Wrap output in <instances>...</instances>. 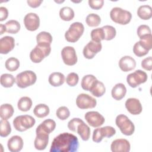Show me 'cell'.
I'll return each instance as SVG.
<instances>
[{
    "mask_svg": "<svg viewBox=\"0 0 152 152\" xmlns=\"http://www.w3.org/2000/svg\"><path fill=\"white\" fill-rule=\"evenodd\" d=\"M8 16V11L7 8L4 7H0V21H3L7 18Z\"/></svg>",
    "mask_w": 152,
    "mask_h": 152,
    "instance_id": "cell-47",
    "label": "cell"
},
{
    "mask_svg": "<svg viewBox=\"0 0 152 152\" xmlns=\"http://www.w3.org/2000/svg\"><path fill=\"white\" fill-rule=\"evenodd\" d=\"M78 80L79 77L75 72H71L68 74L66 78V84L71 87L75 86L78 84Z\"/></svg>",
    "mask_w": 152,
    "mask_h": 152,
    "instance_id": "cell-42",
    "label": "cell"
},
{
    "mask_svg": "<svg viewBox=\"0 0 152 152\" xmlns=\"http://www.w3.org/2000/svg\"><path fill=\"white\" fill-rule=\"evenodd\" d=\"M102 48V45L100 42H96L90 41L83 48V53L84 56L88 59H93L94 56L99 52Z\"/></svg>",
    "mask_w": 152,
    "mask_h": 152,
    "instance_id": "cell-14",
    "label": "cell"
},
{
    "mask_svg": "<svg viewBox=\"0 0 152 152\" xmlns=\"http://www.w3.org/2000/svg\"><path fill=\"white\" fill-rule=\"evenodd\" d=\"M110 148L112 152H128L130 151L131 145L127 140L119 138L112 141Z\"/></svg>",
    "mask_w": 152,
    "mask_h": 152,
    "instance_id": "cell-17",
    "label": "cell"
},
{
    "mask_svg": "<svg viewBox=\"0 0 152 152\" xmlns=\"http://www.w3.org/2000/svg\"><path fill=\"white\" fill-rule=\"evenodd\" d=\"M48 81L49 84L53 87H59L65 82V76L59 72H55L50 74Z\"/></svg>",
    "mask_w": 152,
    "mask_h": 152,
    "instance_id": "cell-24",
    "label": "cell"
},
{
    "mask_svg": "<svg viewBox=\"0 0 152 152\" xmlns=\"http://www.w3.org/2000/svg\"><path fill=\"white\" fill-rule=\"evenodd\" d=\"M35 122L34 118L30 115H20L15 117L14 119L13 125L17 131L23 132L33 127Z\"/></svg>",
    "mask_w": 152,
    "mask_h": 152,
    "instance_id": "cell-8",
    "label": "cell"
},
{
    "mask_svg": "<svg viewBox=\"0 0 152 152\" xmlns=\"http://www.w3.org/2000/svg\"><path fill=\"white\" fill-rule=\"evenodd\" d=\"M15 46V40L11 36H6L0 39V53L7 54L11 51Z\"/></svg>",
    "mask_w": 152,
    "mask_h": 152,
    "instance_id": "cell-19",
    "label": "cell"
},
{
    "mask_svg": "<svg viewBox=\"0 0 152 152\" xmlns=\"http://www.w3.org/2000/svg\"><path fill=\"white\" fill-rule=\"evenodd\" d=\"M111 20L119 24L126 25L128 24L132 18L131 13L119 7L113 8L110 12Z\"/></svg>",
    "mask_w": 152,
    "mask_h": 152,
    "instance_id": "cell-4",
    "label": "cell"
},
{
    "mask_svg": "<svg viewBox=\"0 0 152 152\" xmlns=\"http://www.w3.org/2000/svg\"><path fill=\"white\" fill-rule=\"evenodd\" d=\"M79 147L78 138L72 134L64 132L59 134L53 139L50 152H75Z\"/></svg>",
    "mask_w": 152,
    "mask_h": 152,
    "instance_id": "cell-1",
    "label": "cell"
},
{
    "mask_svg": "<svg viewBox=\"0 0 152 152\" xmlns=\"http://www.w3.org/2000/svg\"><path fill=\"white\" fill-rule=\"evenodd\" d=\"M116 134V130L114 128L110 126H106L101 128H98L93 131V141L99 143L102 141L103 138H110Z\"/></svg>",
    "mask_w": 152,
    "mask_h": 152,
    "instance_id": "cell-10",
    "label": "cell"
},
{
    "mask_svg": "<svg viewBox=\"0 0 152 152\" xmlns=\"http://www.w3.org/2000/svg\"><path fill=\"white\" fill-rule=\"evenodd\" d=\"M7 146L11 152H18L23 147V140L21 137L14 135L8 140Z\"/></svg>",
    "mask_w": 152,
    "mask_h": 152,
    "instance_id": "cell-21",
    "label": "cell"
},
{
    "mask_svg": "<svg viewBox=\"0 0 152 152\" xmlns=\"http://www.w3.org/2000/svg\"><path fill=\"white\" fill-rule=\"evenodd\" d=\"M56 116L61 120L64 121L70 116V112L68 108L66 106H61L56 111Z\"/></svg>",
    "mask_w": 152,
    "mask_h": 152,
    "instance_id": "cell-41",
    "label": "cell"
},
{
    "mask_svg": "<svg viewBox=\"0 0 152 152\" xmlns=\"http://www.w3.org/2000/svg\"><path fill=\"white\" fill-rule=\"evenodd\" d=\"M14 108L12 106L8 103L3 104L0 106V117L2 119L8 120L14 114Z\"/></svg>",
    "mask_w": 152,
    "mask_h": 152,
    "instance_id": "cell-27",
    "label": "cell"
},
{
    "mask_svg": "<svg viewBox=\"0 0 152 152\" xmlns=\"http://www.w3.org/2000/svg\"><path fill=\"white\" fill-rule=\"evenodd\" d=\"M119 66L124 72H128L134 69L136 66L135 59L130 56H124L119 61Z\"/></svg>",
    "mask_w": 152,
    "mask_h": 152,
    "instance_id": "cell-20",
    "label": "cell"
},
{
    "mask_svg": "<svg viewBox=\"0 0 152 152\" xmlns=\"http://www.w3.org/2000/svg\"><path fill=\"white\" fill-rule=\"evenodd\" d=\"M24 24L27 30L31 31H35L40 26L39 17L33 12L28 13L24 18Z\"/></svg>",
    "mask_w": 152,
    "mask_h": 152,
    "instance_id": "cell-15",
    "label": "cell"
},
{
    "mask_svg": "<svg viewBox=\"0 0 152 152\" xmlns=\"http://www.w3.org/2000/svg\"><path fill=\"white\" fill-rule=\"evenodd\" d=\"M5 31L10 34H16L20 30V23L14 20H11L7 21L5 24Z\"/></svg>",
    "mask_w": 152,
    "mask_h": 152,
    "instance_id": "cell-30",
    "label": "cell"
},
{
    "mask_svg": "<svg viewBox=\"0 0 152 152\" xmlns=\"http://www.w3.org/2000/svg\"><path fill=\"white\" fill-rule=\"evenodd\" d=\"M141 67L147 71H151L152 69V58L148 56L145 58L141 61Z\"/></svg>",
    "mask_w": 152,
    "mask_h": 152,
    "instance_id": "cell-46",
    "label": "cell"
},
{
    "mask_svg": "<svg viewBox=\"0 0 152 152\" xmlns=\"http://www.w3.org/2000/svg\"><path fill=\"white\" fill-rule=\"evenodd\" d=\"M86 22L90 27H97L100 24L101 18L99 15L91 13L86 17Z\"/></svg>",
    "mask_w": 152,
    "mask_h": 152,
    "instance_id": "cell-36",
    "label": "cell"
},
{
    "mask_svg": "<svg viewBox=\"0 0 152 152\" xmlns=\"http://www.w3.org/2000/svg\"><path fill=\"white\" fill-rule=\"evenodd\" d=\"M126 93V88L122 83H118L112 88L111 94L112 97L116 100L122 99Z\"/></svg>",
    "mask_w": 152,
    "mask_h": 152,
    "instance_id": "cell-22",
    "label": "cell"
},
{
    "mask_svg": "<svg viewBox=\"0 0 152 152\" xmlns=\"http://www.w3.org/2000/svg\"><path fill=\"white\" fill-rule=\"evenodd\" d=\"M68 129L73 132H76L83 141H87L90 136V128L84 122L78 118H74L68 123Z\"/></svg>",
    "mask_w": 152,
    "mask_h": 152,
    "instance_id": "cell-2",
    "label": "cell"
},
{
    "mask_svg": "<svg viewBox=\"0 0 152 152\" xmlns=\"http://www.w3.org/2000/svg\"><path fill=\"white\" fill-rule=\"evenodd\" d=\"M61 56L65 64L72 66L77 62V56L75 49L72 46H65L61 50Z\"/></svg>",
    "mask_w": 152,
    "mask_h": 152,
    "instance_id": "cell-12",
    "label": "cell"
},
{
    "mask_svg": "<svg viewBox=\"0 0 152 152\" xmlns=\"http://www.w3.org/2000/svg\"><path fill=\"white\" fill-rule=\"evenodd\" d=\"M137 15L142 20H149L152 16V8L148 5H141L137 10Z\"/></svg>",
    "mask_w": 152,
    "mask_h": 152,
    "instance_id": "cell-26",
    "label": "cell"
},
{
    "mask_svg": "<svg viewBox=\"0 0 152 152\" xmlns=\"http://www.w3.org/2000/svg\"><path fill=\"white\" fill-rule=\"evenodd\" d=\"M50 52V44L45 43H37L35 48L30 52V58L33 62L39 63L45 58L48 56Z\"/></svg>",
    "mask_w": 152,
    "mask_h": 152,
    "instance_id": "cell-3",
    "label": "cell"
},
{
    "mask_svg": "<svg viewBox=\"0 0 152 152\" xmlns=\"http://www.w3.org/2000/svg\"><path fill=\"white\" fill-rule=\"evenodd\" d=\"M50 112L49 107L45 104H39L36 105L33 110V113L39 118H43L47 116Z\"/></svg>",
    "mask_w": 152,
    "mask_h": 152,
    "instance_id": "cell-28",
    "label": "cell"
},
{
    "mask_svg": "<svg viewBox=\"0 0 152 152\" xmlns=\"http://www.w3.org/2000/svg\"><path fill=\"white\" fill-rule=\"evenodd\" d=\"M37 80L36 74L32 71L27 70L18 74L15 78L17 86L24 88L34 84Z\"/></svg>",
    "mask_w": 152,
    "mask_h": 152,
    "instance_id": "cell-5",
    "label": "cell"
},
{
    "mask_svg": "<svg viewBox=\"0 0 152 152\" xmlns=\"http://www.w3.org/2000/svg\"><path fill=\"white\" fill-rule=\"evenodd\" d=\"M15 82V78L10 74H3L0 78V83L2 87L5 88L11 87Z\"/></svg>",
    "mask_w": 152,
    "mask_h": 152,
    "instance_id": "cell-33",
    "label": "cell"
},
{
    "mask_svg": "<svg viewBox=\"0 0 152 152\" xmlns=\"http://www.w3.org/2000/svg\"><path fill=\"white\" fill-rule=\"evenodd\" d=\"M84 31V25L80 22L72 23L68 30L65 33V38L68 42L75 43L77 42L83 35Z\"/></svg>",
    "mask_w": 152,
    "mask_h": 152,
    "instance_id": "cell-7",
    "label": "cell"
},
{
    "mask_svg": "<svg viewBox=\"0 0 152 152\" xmlns=\"http://www.w3.org/2000/svg\"><path fill=\"white\" fill-rule=\"evenodd\" d=\"M97 80L96 77L91 74H88L84 76L81 80V86L83 90L89 91L90 88L93 84L94 82Z\"/></svg>",
    "mask_w": 152,
    "mask_h": 152,
    "instance_id": "cell-32",
    "label": "cell"
},
{
    "mask_svg": "<svg viewBox=\"0 0 152 152\" xmlns=\"http://www.w3.org/2000/svg\"><path fill=\"white\" fill-rule=\"evenodd\" d=\"M32 106L31 99L27 97L24 96L21 97L17 103V107L18 109L22 112L28 111Z\"/></svg>",
    "mask_w": 152,
    "mask_h": 152,
    "instance_id": "cell-29",
    "label": "cell"
},
{
    "mask_svg": "<svg viewBox=\"0 0 152 152\" xmlns=\"http://www.w3.org/2000/svg\"><path fill=\"white\" fill-rule=\"evenodd\" d=\"M90 36L92 41L96 42H101L102 40H104V33L102 27L93 29L91 31Z\"/></svg>",
    "mask_w": 152,
    "mask_h": 152,
    "instance_id": "cell-37",
    "label": "cell"
},
{
    "mask_svg": "<svg viewBox=\"0 0 152 152\" xmlns=\"http://www.w3.org/2000/svg\"><path fill=\"white\" fill-rule=\"evenodd\" d=\"M115 123L124 135L129 136L134 134L135 126L133 122L125 115L120 114L116 118Z\"/></svg>",
    "mask_w": 152,
    "mask_h": 152,
    "instance_id": "cell-6",
    "label": "cell"
},
{
    "mask_svg": "<svg viewBox=\"0 0 152 152\" xmlns=\"http://www.w3.org/2000/svg\"><path fill=\"white\" fill-rule=\"evenodd\" d=\"M96 100L87 94H80L76 99V104L77 107L81 109L94 108L96 107Z\"/></svg>",
    "mask_w": 152,
    "mask_h": 152,
    "instance_id": "cell-11",
    "label": "cell"
},
{
    "mask_svg": "<svg viewBox=\"0 0 152 152\" xmlns=\"http://www.w3.org/2000/svg\"><path fill=\"white\" fill-rule=\"evenodd\" d=\"M137 33L139 38H141L145 35L151 34V31L149 26L145 24L140 25L137 28Z\"/></svg>",
    "mask_w": 152,
    "mask_h": 152,
    "instance_id": "cell-44",
    "label": "cell"
},
{
    "mask_svg": "<svg viewBox=\"0 0 152 152\" xmlns=\"http://www.w3.org/2000/svg\"><path fill=\"white\" fill-rule=\"evenodd\" d=\"M138 42L140 45L145 50H150L152 48V36L151 34L145 35L141 38Z\"/></svg>",
    "mask_w": 152,
    "mask_h": 152,
    "instance_id": "cell-39",
    "label": "cell"
},
{
    "mask_svg": "<svg viewBox=\"0 0 152 152\" xmlns=\"http://www.w3.org/2000/svg\"><path fill=\"white\" fill-rule=\"evenodd\" d=\"M89 91L95 97H102L106 92V88L104 85V84L99 81L98 80H96L91 88H90Z\"/></svg>",
    "mask_w": 152,
    "mask_h": 152,
    "instance_id": "cell-23",
    "label": "cell"
},
{
    "mask_svg": "<svg viewBox=\"0 0 152 152\" xmlns=\"http://www.w3.org/2000/svg\"><path fill=\"white\" fill-rule=\"evenodd\" d=\"M36 137L34 142V147L38 150H45L48 144L49 134L39 130H36Z\"/></svg>",
    "mask_w": 152,
    "mask_h": 152,
    "instance_id": "cell-16",
    "label": "cell"
},
{
    "mask_svg": "<svg viewBox=\"0 0 152 152\" xmlns=\"http://www.w3.org/2000/svg\"><path fill=\"white\" fill-rule=\"evenodd\" d=\"M11 132V127L10 122L5 119H1L0 121V135L2 137H6Z\"/></svg>",
    "mask_w": 152,
    "mask_h": 152,
    "instance_id": "cell-35",
    "label": "cell"
},
{
    "mask_svg": "<svg viewBox=\"0 0 152 152\" xmlns=\"http://www.w3.org/2000/svg\"><path fill=\"white\" fill-rule=\"evenodd\" d=\"M37 43H45L50 44L52 42V36L49 33L46 31H41L36 36Z\"/></svg>",
    "mask_w": 152,
    "mask_h": 152,
    "instance_id": "cell-38",
    "label": "cell"
},
{
    "mask_svg": "<svg viewBox=\"0 0 152 152\" xmlns=\"http://www.w3.org/2000/svg\"><path fill=\"white\" fill-rule=\"evenodd\" d=\"M125 107L132 115H137L141 113L142 105L138 99L129 98L125 102Z\"/></svg>",
    "mask_w": 152,
    "mask_h": 152,
    "instance_id": "cell-18",
    "label": "cell"
},
{
    "mask_svg": "<svg viewBox=\"0 0 152 152\" xmlns=\"http://www.w3.org/2000/svg\"><path fill=\"white\" fill-rule=\"evenodd\" d=\"M104 33V40H112L116 34V31L115 27L112 26H104L102 27Z\"/></svg>",
    "mask_w": 152,
    "mask_h": 152,
    "instance_id": "cell-40",
    "label": "cell"
},
{
    "mask_svg": "<svg viewBox=\"0 0 152 152\" xmlns=\"http://www.w3.org/2000/svg\"><path fill=\"white\" fill-rule=\"evenodd\" d=\"M84 118L87 122L92 127L97 128L102 125L104 121V118L98 112L90 111L84 115Z\"/></svg>",
    "mask_w": 152,
    "mask_h": 152,
    "instance_id": "cell-13",
    "label": "cell"
},
{
    "mask_svg": "<svg viewBox=\"0 0 152 152\" xmlns=\"http://www.w3.org/2000/svg\"><path fill=\"white\" fill-rule=\"evenodd\" d=\"M6 69L11 72L15 71L18 69L20 66V61L14 57H11L7 59L5 63Z\"/></svg>",
    "mask_w": 152,
    "mask_h": 152,
    "instance_id": "cell-34",
    "label": "cell"
},
{
    "mask_svg": "<svg viewBox=\"0 0 152 152\" xmlns=\"http://www.w3.org/2000/svg\"><path fill=\"white\" fill-rule=\"evenodd\" d=\"M147 78V74L145 72L138 69L127 75L126 81L130 87L135 88L141 84L145 83Z\"/></svg>",
    "mask_w": 152,
    "mask_h": 152,
    "instance_id": "cell-9",
    "label": "cell"
},
{
    "mask_svg": "<svg viewBox=\"0 0 152 152\" xmlns=\"http://www.w3.org/2000/svg\"><path fill=\"white\" fill-rule=\"evenodd\" d=\"M88 5L93 10H98L101 9L104 5L103 0H89Z\"/></svg>",
    "mask_w": 152,
    "mask_h": 152,
    "instance_id": "cell-45",
    "label": "cell"
},
{
    "mask_svg": "<svg viewBox=\"0 0 152 152\" xmlns=\"http://www.w3.org/2000/svg\"><path fill=\"white\" fill-rule=\"evenodd\" d=\"M56 127V122L51 119H48L42 122L36 128V130L42 131L48 134L51 133Z\"/></svg>",
    "mask_w": 152,
    "mask_h": 152,
    "instance_id": "cell-25",
    "label": "cell"
},
{
    "mask_svg": "<svg viewBox=\"0 0 152 152\" xmlns=\"http://www.w3.org/2000/svg\"><path fill=\"white\" fill-rule=\"evenodd\" d=\"M5 31V25L1 24L0 25V34H3Z\"/></svg>",
    "mask_w": 152,
    "mask_h": 152,
    "instance_id": "cell-49",
    "label": "cell"
},
{
    "mask_svg": "<svg viewBox=\"0 0 152 152\" xmlns=\"http://www.w3.org/2000/svg\"><path fill=\"white\" fill-rule=\"evenodd\" d=\"M133 52L138 57H142L146 55L148 53V50L144 49L139 43L138 42H136L133 46Z\"/></svg>",
    "mask_w": 152,
    "mask_h": 152,
    "instance_id": "cell-43",
    "label": "cell"
},
{
    "mask_svg": "<svg viewBox=\"0 0 152 152\" xmlns=\"http://www.w3.org/2000/svg\"><path fill=\"white\" fill-rule=\"evenodd\" d=\"M59 17L64 21H71L74 17V11L69 7H64L59 11Z\"/></svg>",
    "mask_w": 152,
    "mask_h": 152,
    "instance_id": "cell-31",
    "label": "cell"
},
{
    "mask_svg": "<svg viewBox=\"0 0 152 152\" xmlns=\"http://www.w3.org/2000/svg\"><path fill=\"white\" fill-rule=\"evenodd\" d=\"M42 1H27V2L28 5L31 7V8H37L40 5V4L42 3Z\"/></svg>",
    "mask_w": 152,
    "mask_h": 152,
    "instance_id": "cell-48",
    "label": "cell"
}]
</instances>
